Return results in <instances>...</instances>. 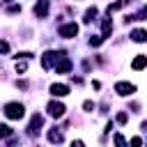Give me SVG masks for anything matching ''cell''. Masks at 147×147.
I'll list each match as a JSON object with an SVG mask.
<instances>
[{
  "label": "cell",
  "instance_id": "ba28073f",
  "mask_svg": "<svg viewBox=\"0 0 147 147\" xmlns=\"http://www.w3.org/2000/svg\"><path fill=\"white\" fill-rule=\"evenodd\" d=\"M131 67L136 69V71H140V69H145L147 67V55H138L133 62H131Z\"/></svg>",
  "mask_w": 147,
  "mask_h": 147
},
{
  "label": "cell",
  "instance_id": "9a60e30c",
  "mask_svg": "<svg viewBox=\"0 0 147 147\" xmlns=\"http://www.w3.org/2000/svg\"><path fill=\"white\" fill-rule=\"evenodd\" d=\"M101 41H103V37H92V39H90V44H92V46H99Z\"/></svg>",
  "mask_w": 147,
  "mask_h": 147
},
{
  "label": "cell",
  "instance_id": "5b68a950",
  "mask_svg": "<svg viewBox=\"0 0 147 147\" xmlns=\"http://www.w3.org/2000/svg\"><path fill=\"white\" fill-rule=\"evenodd\" d=\"M76 32H78V25L76 23H67V25H62L60 28V37H76Z\"/></svg>",
  "mask_w": 147,
  "mask_h": 147
},
{
  "label": "cell",
  "instance_id": "7c38bea8",
  "mask_svg": "<svg viewBox=\"0 0 147 147\" xmlns=\"http://www.w3.org/2000/svg\"><path fill=\"white\" fill-rule=\"evenodd\" d=\"M11 133H14V131H11L7 124H0V138H9Z\"/></svg>",
  "mask_w": 147,
  "mask_h": 147
},
{
  "label": "cell",
  "instance_id": "8992f818",
  "mask_svg": "<svg viewBox=\"0 0 147 147\" xmlns=\"http://www.w3.org/2000/svg\"><path fill=\"white\" fill-rule=\"evenodd\" d=\"M69 69H71V62H69L64 55H60V62L55 64V74H67Z\"/></svg>",
  "mask_w": 147,
  "mask_h": 147
},
{
  "label": "cell",
  "instance_id": "ac0fdd59",
  "mask_svg": "<svg viewBox=\"0 0 147 147\" xmlns=\"http://www.w3.org/2000/svg\"><path fill=\"white\" fill-rule=\"evenodd\" d=\"M117 122L124 124V122H126V113H119V115H117Z\"/></svg>",
  "mask_w": 147,
  "mask_h": 147
},
{
  "label": "cell",
  "instance_id": "2e32d148",
  "mask_svg": "<svg viewBox=\"0 0 147 147\" xmlns=\"http://www.w3.org/2000/svg\"><path fill=\"white\" fill-rule=\"evenodd\" d=\"M25 69H28L25 62H16V71H25Z\"/></svg>",
  "mask_w": 147,
  "mask_h": 147
},
{
  "label": "cell",
  "instance_id": "8fae6325",
  "mask_svg": "<svg viewBox=\"0 0 147 147\" xmlns=\"http://www.w3.org/2000/svg\"><path fill=\"white\" fill-rule=\"evenodd\" d=\"M110 30H113L110 18H103V39H106V37H110Z\"/></svg>",
  "mask_w": 147,
  "mask_h": 147
},
{
  "label": "cell",
  "instance_id": "6da1fadb",
  "mask_svg": "<svg viewBox=\"0 0 147 147\" xmlns=\"http://www.w3.org/2000/svg\"><path fill=\"white\" fill-rule=\"evenodd\" d=\"M5 115H7L9 119H21V117L25 115V108H23L21 103L11 101V103H7V106H5Z\"/></svg>",
  "mask_w": 147,
  "mask_h": 147
},
{
  "label": "cell",
  "instance_id": "30bf717a",
  "mask_svg": "<svg viewBox=\"0 0 147 147\" xmlns=\"http://www.w3.org/2000/svg\"><path fill=\"white\" fill-rule=\"evenodd\" d=\"M131 39L140 44V41H145V39H147V32H145V30H133V32H131Z\"/></svg>",
  "mask_w": 147,
  "mask_h": 147
},
{
  "label": "cell",
  "instance_id": "e0dca14e",
  "mask_svg": "<svg viewBox=\"0 0 147 147\" xmlns=\"http://www.w3.org/2000/svg\"><path fill=\"white\" fill-rule=\"evenodd\" d=\"M83 108H85V110H94V103H92V101H85Z\"/></svg>",
  "mask_w": 147,
  "mask_h": 147
},
{
  "label": "cell",
  "instance_id": "52a82bcc",
  "mask_svg": "<svg viewBox=\"0 0 147 147\" xmlns=\"http://www.w3.org/2000/svg\"><path fill=\"white\" fill-rule=\"evenodd\" d=\"M51 94H53V96H64V94H69V87H67V85H62V83L51 85Z\"/></svg>",
  "mask_w": 147,
  "mask_h": 147
},
{
  "label": "cell",
  "instance_id": "3957f363",
  "mask_svg": "<svg viewBox=\"0 0 147 147\" xmlns=\"http://www.w3.org/2000/svg\"><path fill=\"white\" fill-rule=\"evenodd\" d=\"M34 16L37 18H46L48 16V0H39L34 5Z\"/></svg>",
  "mask_w": 147,
  "mask_h": 147
},
{
  "label": "cell",
  "instance_id": "5bb4252c",
  "mask_svg": "<svg viewBox=\"0 0 147 147\" xmlns=\"http://www.w3.org/2000/svg\"><path fill=\"white\" fill-rule=\"evenodd\" d=\"M48 138H51L53 142H60V140H62V136H60V133H55V131H53V133H48Z\"/></svg>",
  "mask_w": 147,
  "mask_h": 147
},
{
  "label": "cell",
  "instance_id": "d6986e66",
  "mask_svg": "<svg viewBox=\"0 0 147 147\" xmlns=\"http://www.w3.org/2000/svg\"><path fill=\"white\" fill-rule=\"evenodd\" d=\"M9 51V46H7V41H0V53H7Z\"/></svg>",
  "mask_w": 147,
  "mask_h": 147
},
{
  "label": "cell",
  "instance_id": "9c48e42d",
  "mask_svg": "<svg viewBox=\"0 0 147 147\" xmlns=\"http://www.w3.org/2000/svg\"><path fill=\"white\" fill-rule=\"evenodd\" d=\"M41 124H44V119H41V115H34V117H32V122H30V133H37Z\"/></svg>",
  "mask_w": 147,
  "mask_h": 147
},
{
  "label": "cell",
  "instance_id": "4fadbf2b",
  "mask_svg": "<svg viewBox=\"0 0 147 147\" xmlns=\"http://www.w3.org/2000/svg\"><path fill=\"white\" fill-rule=\"evenodd\" d=\"M94 16H96V7H92V9H87V11H85V23H90V21H92Z\"/></svg>",
  "mask_w": 147,
  "mask_h": 147
},
{
  "label": "cell",
  "instance_id": "277c9868",
  "mask_svg": "<svg viewBox=\"0 0 147 147\" xmlns=\"http://www.w3.org/2000/svg\"><path fill=\"white\" fill-rule=\"evenodd\" d=\"M115 92L122 94V96H129V94L136 92V85H131V83H117V85H115Z\"/></svg>",
  "mask_w": 147,
  "mask_h": 147
},
{
  "label": "cell",
  "instance_id": "7a4b0ae2",
  "mask_svg": "<svg viewBox=\"0 0 147 147\" xmlns=\"http://www.w3.org/2000/svg\"><path fill=\"white\" fill-rule=\"evenodd\" d=\"M48 115L55 117V119H60V117L64 115V106H62L60 101H51V103H48Z\"/></svg>",
  "mask_w": 147,
  "mask_h": 147
}]
</instances>
